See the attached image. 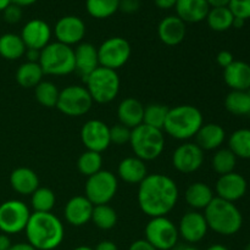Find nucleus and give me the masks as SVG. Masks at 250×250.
Returning a JSON list of instances; mask_svg holds the SVG:
<instances>
[{
	"label": "nucleus",
	"instance_id": "obj_1",
	"mask_svg": "<svg viewBox=\"0 0 250 250\" xmlns=\"http://www.w3.org/2000/svg\"><path fill=\"white\" fill-rule=\"evenodd\" d=\"M178 200V187L175 181L163 173L148 175L138 188V204L150 217L166 216Z\"/></svg>",
	"mask_w": 250,
	"mask_h": 250
},
{
	"label": "nucleus",
	"instance_id": "obj_2",
	"mask_svg": "<svg viewBox=\"0 0 250 250\" xmlns=\"http://www.w3.org/2000/svg\"><path fill=\"white\" fill-rule=\"evenodd\" d=\"M27 239L37 250H54L63 241V225L51 212H33L26 229Z\"/></svg>",
	"mask_w": 250,
	"mask_h": 250
},
{
	"label": "nucleus",
	"instance_id": "obj_3",
	"mask_svg": "<svg viewBox=\"0 0 250 250\" xmlns=\"http://www.w3.org/2000/svg\"><path fill=\"white\" fill-rule=\"evenodd\" d=\"M204 210L208 227L221 236H233L242 229L243 216L234 203L215 197Z\"/></svg>",
	"mask_w": 250,
	"mask_h": 250
},
{
	"label": "nucleus",
	"instance_id": "obj_4",
	"mask_svg": "<svg viewBox=\"0 0 250 250\" xmlns=\"http://www.w3.org/2000/svg\"><path fill=\"white\" fill-rule=\"evenodd\" d=\"M204 125L203 114L193 105H178L168 110L166 117V133L178 141H187L195 137L200 127Z\"/></svg>",
	"mask_w": 250,
	"mask_h": 250
},
{
	"label": "nucleus",
	"instance_id": "obj_5",
	"mask_svg": "<svg viewBox=\"0 0 250 250\" xmlns=\"http://www.w3.org/2000/svg\"><path fill=\"white\" fill-rule=\"evenodd\" d=\"M129 144L134 155L143 161L158 159L165 148V137L161 129L142 124L132 129Z\"/></svg>",
	"mask_w": 250,
	"mask_h": 250
},
{
	"label": "nucleus",
	"instance_id": "obj_6",
	"mask_svg": "<svg viewBox=\"0 0 250 250\" xmlns=\"http://www.w3.org/2000/svg\"><path fill=\"white\" fill-rule=\"evenodd\" d=\"M39 65L44 75H70L75 71V50L60 42L49 43L41 50Z\"/></svg>",
	"mask_w": 250,
	"mask_h": 250
},
{
	"label": "nucleus",
	"instance_id": "obj_7",
	"mask_svg": "<svg viewBox=\"0 0 250 250\" xmlns=\"http://www.w3.org/2000/svg\"><path fill=\"white\" fill-rule=\"evenodd\" d=\"M84 82L93 102L98 104H107L112 102L119 94L121 84L116 71L102 66L93 71Z\"/></svg>",
	"mask_w": 250,
	"mask_h": 250
},
{
	"label": "nucleus",
	"instance_id": "obj_8",
	"mask_svg": "<svg viewBox=\"0 0 250 250\" xmlns=\"http://www.w3.org/2000/svg\"><path fill=\"white\" fill-rule=\"evenodd\" d=\"M144 234V239L156 250H172L180 238L177 226L166 216L151 217L146 224Z\"/></svg>",
	"mask_w": 250,
	"mask_h": 250
},
{
	"label": "nucleus",
	"instance_id": "obj_9",
	"mask_svg": "<svg viewBox=\"0 0 250 250\" xmlns=\"http://www.w3.org/2000/svg\"><path fill=\"white\" fill-rule=\"evenodd\" d=\"M93 99L87 88L82 85H68L59 94L56 107L66 116H83L90 110Z\"/></svg>",
	"mask_w": 250,
	"mask_h": 250
},
{
	"label": "nucleus",
	"instance_id": "obj_10",
	"mask_svg": "<svg viewBox=\"0 0 250 250\" xmlns=\"http://www.w3.org/2000/svg\"><path fill=\"white\" fill-rule=\"evenodd\" d=\"M117 178L111 171L100 170L88 177L85 183V197L93 205L107 204L116 195Z\"/></svg>",
	"mask_w": 250,
	"mask_h": 250
},
{
	"label": "nucleus",
	"instance_id": "obj_11",
	"mask_svg": "<svg viewBox=\"0 0 250 250\" xmlns=\"http://www.w3.org/2000/svg\"><path fill=\"white\" fill-rule=\"evenodd\" d=\"M31 217L28 207L21 200H7L0 204V231L5 234H16L24 231Z\"/></svg>",
	"mask_w": 250,
	"mask_h": 250
},
{
	"label": "nucleus",
	"instance_id": "obj_12",
	"mask_svg": "<svg viewBox=\"0 0 250 250\" xmlns=\"http://www.w3.org/2000/svg\"><path fill=\"white\" fill-rule=\"evenodd\" d=\"M131 45L122 37H111L98 48V59L102 67L119 70L131 58Z\"/></svg>",
	"mask_w": 250,
	"mask_h": 250
},
{
	"label": "nucleus",
	"instance_id": "obj_13",
	"mask_svg": "<svg viewBox=\"0 0 250 250\" xmlns=\"http://www.w3.org/2000/svg\"><path fill=\"white\" fill-rule=\"evenodd\" d=\"M81 141L87 150L102 154L111 144L110 127L100 120H89L81 129Z\"/></svg>",
	"mask_w": 250,
	"mask_h": 250
},
{
	"label": "nucleus",
	"instance_id": "obj_14",
	"mask_svg": "<svg viewBox=\"0 0 250 250\" xmlns=\"http://www.w3.org/2000/svg\"><path fill=\"white\" fill-rule=\"evenodd\" d=\"M204 163V150L195 143H185L178 146L172 155V164L182 173L195 172Z\"/></svg>",
	"mask_w": 250,
	"mask_h": 250
},
{
	"label": "nucleus",
	"instance_id": "obj_15",
	"mask_svg": "<svg viewBox=\"0 0 250 250\" xmlns=\"http://www.w3.org/2000/svg\"><path fill=\"white\" fill-rule=\"evenodd\" d=\"M56 39L66 45H75L82 42L85 36V24L82 19L73 15L63 16L56 22L54 28Z\"/></svg>",
	"mask_w": 250,
	"mask_h": 250
},
{
	"label": "nucleus",
	"instance_id": "obj_16",
	"mask_svg": "<svg viewBox=\"0 0 250 250\" xmlns=\"http://www.w3.org/2000/svg\"><path fill=\"white\" fill-rule=\"evenodd\" d=\"M215 189H216L217 198L234 203L246 195L247 189H248V182L241 173L233 171L227 175L220 176L216 186H215Z\"/></svg>",
	"mask_w": 250,
	"mask_h": 250
},
{
	"label": "nucleus",
	"instance_id": "obj_17",
	"mask_svg": "<svg viewBox=\"0 0 250 250\" xmlns=\"http://www.w3.org/2000/svg\"><path fill=\"white\" fill-rule=\"evenodd\" d=\"M21 38L27 49L42 50L50 43L51 28L43 20L33 19L23 26Z\"/></svg>",
	"mask_w": 250,
	"mask_h": 250
},
{
	"label": "nucleus",
	"instance_id": "obj_18",
	"mask_svg": "<svg viewBox=\"0 0 250 250\" xmlns=\"http://www.w3.org/2000/svg\"><path fill=\"white\" fill-rule=\"evenodd\" d=\"M177 229L180 237H182L188 243L193 244L200 242L207 236L209 227L204 214L198 211H188L182 216Z\"/></svg>",
	"mask_w": 250,
	"mask_h": 250
},
{
	"label": "nucleus",
	"instance_id": "obj_19",
	"mask_svg": "<svg viewBox=\"0 0 250 250\" xmlns=\"http://www.w3.org/2000/svg\"><path fill=\"white\" fill-rule=\"evenodd\" d=\"M94 205L88 200L85 195H77L71 198L65 207V219L71 226L80 227L88 224L92 220Z\"/></svg>",
	"mask_w": 250,
	"mask_h": 250
},
{
	"label": "nucleus",
	"instance_id": "obj_20",
	"mask_svg": "<svg viewBox=\"0 0 250 250\" xmlns=\"http://www.w3.org/2000/svg\"><path fill=\"white\" fill-rule=\"evenodd\" d=\"M73 50H75V71H77L84 82L88 76L100 66L98 59V48H95L92 43H81Z\"/></svg>",
	"mask_w": 250,
	"mask_h": 250
},
{
	"label": "nucleus",
	"instance_id": "obj_21",
	"mask_svg": "<svg viewBox=\"0 0 250 250\" xmlns=\"http://www.w3.org/2000/svg\"><path fill=\"white\" fill-rule=\"evenodd\" d=\"M158 34L160 41L166 45H178L186 37V23L180 17L167 16L159 23Z\"/></svg>",
	"mask_w": 250,
	"mask_h": 250
},
{
	"label": "nucleus",
	"instance_id": "obj_22",
	"mask_svg": "<svg viewBox=\"0 0 250 250\" xmlns=\"http://www.w3.org/2000/svg\"><path fill=\"white\" fill-rule=\"evenodd\" d=\"M175 9L185 23H198L207 19L210 6L207 0H177Z\"/></svg>",
	"mask_w": 250,
	"mask_h": 250
},
{
	"label": "nucleus",
	"instance_id": "obj_23",
	"mask_svg": "<svg viewBox=\"0 0 250 250\" xmlns=\"http://www.w3.org/2000/svg\"><path fill=\"white\" fill-rule=\"evenodd\" d=\"M224 80L232 90H250V65L234 60L224 68Z\"/></svg>",
	"mask_w": 250,
	"mask_h": 250
},
{
	"label": "nucleus",
	"instance_id": "obj_24",
	"mask_svg": "<svg viewBox=\"0 0 250 250\" xmlns=\"http://www.w3.org/2000/svg\"><path fill=\"white\" fill-rule=\"evenodd\" d=\"M117 116L120 124L133 129L143 124L144 106L139 100L134 98H126L120 103L117 107Z\"/></svg>",
	"mask_w": 250,
	"mask_h": 250
},
{
	"label": "nucleus",
	"instance_id": "obj_25",
	"mask_svg": "<svg viewBox=\"0 0 250 250\" xmlns=\"http://www.w3.org/2000/svg\"><path fill=\"white\" fill-rule=\"evenodd\" d=\"M120 178L129 185H139L148 176L146 161L141 160L137 156L125 158L117 167Z\"/></svg>",
	"mask_w": 250,
	"mask_h": 250
},
{
	"label": "nucleus",
	"instance_id": "obj_26",
	"mask_svg": "<svg viewBox=\"0 0 250 250\" xmlns=\"http://www.w3.org/2000/svg\"><path fill=\"white\" fill-rule=\"evenodd\" d=\"M197 146L203 150H215L222 146L226 139V132L217 124L203 125L195 134Z\"/></svg>",
	"mask_w": 250,
	"mask_h": 250
},
{
	"label": "nucleus",
	"instance_id": "obj_27",
	"mask_svg": "<svg viewBox=\"0 0 250 250\" xmlns=\"http://www.w3.org/2000/svg\"><path fill=\"white\" fill-rule=\"evenodd\" d=\"M10 185L19 194L32 195L39 188V178L32 168L17 167L10 175Z\"/></svg>",
	"mask_w": 250,
	"mask_h": 250
},
{
	"label": "nucleus",
	"instance_id": "obj_28",
	"mask_svg": "<svg viewBox=\"0 0 250 250\" xmlns=\"http://www.w3.org/2000/svg\"><path fill=\"white\" fill-rule=\"evenodd\" d=\"M186 202L193 209H205L208 205L210 204L212 199H214V193L212 189L203 182H195L192 183L189 187L186 189Z\"/></svg>",
	"mask_w": 250,
	"mask_h": 250
},
{
	"label": "nucleus",
	"instance_id": "obj_29",
	"mask_svg": "<svg viewBox=\"0 0 250 250\" xmlns=\"http://www.w3.org/2000/svg\"><path fill=\"white\" fill-rule=\"evenodd\" d=\"M26 45L21 36L5 33L0 36V56L6 60H17L26 54Z\"/></svg>",
	"mask_w": 250,
	"mask_h": 250
},
{
	"label": "nucleus",
	"instance_id": "obj_30",
	"mask_svg": "<svg viewBox=\"0 0 250 250\" xmlns=\"http://www.w3.org/2000/svg\"><path fill=\"white\" fill-rule=\"evenodd\" d=\"M44 72L39 62L22 63L16 71V81L22 88H36L43 80Z\"/></svg>",
	"mask_w": 250,
	"mask_h": 250
},
{
	"label": "nucleus",
	"instance_id": "obj_31",
	"mask_svg": "<svg viewBox=\"0 0 250 250\" xmlns=\"http://www.w3.org/2000/svg\"><path fill=\"white\" fill-rule=\"evenodd\" d=\"M208 26L215 32H225L229 29L233 24L234 16L229 6L210 7L207 16Z\"/></svg>",
	"mask_w": 250,
	"mask_h": 250
},
{
	"label": "nucleus",
	"instance_id": "obj_32",
	"mask_svg": "<svg viewBox=\"0 0 250 250\" xmlns=\"http://www.w3.org/2000/svg\"><path fill=\"white\" fill-rule=\"evenodd\" d=\"M227 111L236 116L250 115V94L249 90H232L225 99Z\"/></svg>",
	"mask_w": 250,
	"mask_h": 250
},
{
	"label": "nucleus",
	"instance_id": "obj_33",
	"mask_svg": "<svg viewBox=\"0 0 250 250\" xmlns=\"http://www.w3.org/2000/svg\"><path fill=\"white\" fill-rule=\"evenodd\" d=\"M229 149L241 159H250V129L239 128L229 136Z\"/></svg>",
	"mask_w": 250,
	"mask_h": 250
},
{
	"label": "nucleus",
	"instance_id": "obj_34",
	"mask_svg": "<svg viewBox=\"0 0 250 250\" xmlns=\"http://www.w3.org/2000/svg\"><path fill=\"white\" fill-rule=\"evenodd\" d=\"M120 0H85L88 14L98 20L107 19L119 11Z\"/></svg>",
	"mask_w": 250,
	"mask_h": 250
},
{
	"label": "nucleus",
	"instance_id": "obj_35",
	"mask_svg": "<svg viewBox=\"0 0 250 250\" xmlns=\"http://www.w3.org/2000/svg\"><path fill=\"white\" fill-rule=\"evenodd\" d=\"M168 107L166 105L158 104H149L148 106L144 107V116H143V124L146 126H150L153 128L161 129L163 131L164 126H165L166 117L168 114Z\"/></svg>",
	"mask_w": 250,
	"mask_h": 250
},
{
	"label": "nucleus",
	"instance_id": "obj_36",
	"mask_svg": "<svg viewBox=\"0 0 250 250\" xmlns=\"http://www.w3.org/2000/svg\"><path fill=\"white\" fill-rule=\"evenodd\" d=\"M211 165L215 172L219 173L220 176L227 175L234 171L237 165V156L229 148L219 149L212 156Z\"/></svg>",
	"mask_w": 250,
	"mask_h": 250
},
{
	"label": "nucleus",
	"instance_id": "obj_37",
	"mask_svg": "<svg viewBox=\"0 0 250 250\" xmlns=\"http://www.w3.org/2000/svg\"><path fill=\"white\" fill-rule=\"evenodd\" d=\"M55 200V194L50 188L39 187L32 193L31 204L34 212H51Z\"/></svg>",
	"mask_w": 250,
	"mask_h": 250
},
{
	"label": "nucleus",
	"instance_id": "obj_38",
	"mask_svg": "<svg viewBox=\"0 0 250 250\" xmlns=\"http://www.w3.org/2000/svg\"><path fill=\"white\" fill-rule=\"evenodd\" d=\"M92 221L100 229H111L117 222V214L110 205H94Z\"/></svg>",
	"mask_w": 250,
	"mask_h": 250
},
{
	"label": "nucleus",
	"instance_id": "obj_39",
	"mask_svg": "<svg viewBox=\"0 0 250 250\" xmlns=\"http://www.w3.org/2000/svg\"><path fill=\"white\" fill-rule=\"evenodd\" d=\"M102 154L92 150L84 151V153L78 158L77 161L78 171H80L83 176H85V177H90V176L99 172V171L102 170Z\"/></svg>",
	"mask_w": 250,
	"mask_h": 250
},
{
	"label": "nucleus",
	"instance_id": "obj_40",
	"mask_svg": "<svg viewBox=\"0 0 250 250\" xmlns=\"http://www.w3.org/2000/svg\"><path fill=\"white\" fill-rule=\"evenodd\" d=\"M37 102L45 107H54L56 106L59 100V92L58 87L50 81H42L34 90Z\"/></svg>",
	"mask_w": 250,
	"mask_h": 250
},
{
	"label": "nucleus",
	"instance_id": "obj_41",
	"mask_svg": "<svg viewBox=\"0 0 250 250\" xmlns=\"http://www.w3.org/2000/svg\"><path fill=\"white\" fill-rule=\"evenodd\" d=\"M131 132L132 129L124 126V125H115L114 127L110 128V141H111V143L116 144V146H124V144L129 143Z\"/></svg>",
	"mask_w": 250,
	"mask_h": 250
},
{
	"label": "nucleus",
	"instance_id": "obj_42",
	"mask_svg": "<svg viewBox=\"0 0 250 250\" xmlns=\"http://www.w3.org/2000/svg\"><path fill=\"white\" fill-rule=\"evenodd\" d=\"M229 9L234 17L243 20L250 19V0H229Z\"/></svg>",
	"mask_w": 250,
	"mask_h": 250
},
{
	"label": "nucleus",
	"instance_id": "obj_43",
	"mask_svg": "<svg viewBox=\"0 0 250 250\" xmlns=\"http://www.w3.org/2000/svg\"><path fill=\"white\" fill-rule=\"evenodd\" d=\"M4 15V20L7 23H17V22L21 21L22 19V7L17 6L15 4H10L6 9L2 11Z\"/></svg>",
	"mask_w": 250,
	"mask_h": 250
},
{
	"label": "nucleus",
	"instance_id": "obj_44",
	"mask_svg": "<svg viewBox=\"0 0 250 250\" xmlns=\"http://www.w3.org/2000/svg\"><path fill=\"white\" fill-rule=\"evenodd\" d=\"M141 7L139 0H120L119 10H121L125 14H134Z\"/></svg>",
	"mask_w": 250,
	"mask_h": 250
},
{
	"label": "nucleus",
	"instance_id": "obj_45",
	"mask_svg": "<svg viewBox=\"0 0 250 250\" xmlns=\"http://www.w3.org/2000/svg\"><path fill=\"white\" fill-rule=\"evenodd\" d=\"M216 61L222 68H226L227 66H229L234 61L233 54L229 50H221L219 54H217Z\"/></svg>",
	"mask_w": 250,
	"mask_h": 250
},
{
	"label": "nucleus",
	"instance_id": "obj_46",
	"mask_svg": "<svg viewBox=\"0 0 250 250\" xmlns=\"http://www.w3.org/2000/svg\"><path fill=\"white\" fill-rule=\"evenodd\" d=\"M128 250H156V249L154 248L148 241H146V239H138V241L133 242V243L129 246Z\"/></svg>",
	"mask_w": 250,
	"mask_h": 250
},
{
	"label": "nucleus",
	"instance_id": "obj_47",
	"mask_svg": "<svg viewBox=\"0 0 250 250\" xmlns=\"http://www.w3.org/2000/svg\"><path fill=\"white\" fill-rule=\"evenodd\" d=\"M154 2H155V5L159 7V9L168 10L176 6L177 0H154Z\"/></svg>",
	"mask_w": 250,
	"mask_h": 250
},
{
	"label": "nucleus",
	"instance_id": "obj_48",
	"mask_svg": "<svg viewBox=\"0 0 250 250\" xmlns=\"http://www.w3.org/2000/svg\"><path fill=\"white\" fill-rule=\"evenodd\" d=\"M29 62H39V58H41V50H36V49H27L26 54Z\"/></svg>",
	"mask_w": 250,
	"mask_h": 250
},
{
	"label": "nucleus",
	"instance_id": "obj_49",
	"mask_svg": "<svg viewBox=\"0 0 250 250\" xmlns=\"http://www.w3.org/2000/svg\"><path fill=\"white\" fill-rule=\"evenodd\" d=\"M94 250H119L116 244L111 241H102L100 243H98V246L95 247Z\"/></svg>",
	"mask_w": 250,
	"mask_h": 250
},
{
	"label": "nucleus",
	"instance_id": "obj_50",
	"mask_svg": "<svg viewBox=\"0 0 250 250\" xmlns=\"http://www.w3.org/2000/svg\"><path fill=\"white\" fill-rule=\"evenodd\" d=\"M11 239L7 234L0 233V250H9L11 248Z\"/></svg>",
	"mask_w": 250,
	"mask_h": 250
},
{
	"label": "nucleus",
	"instance_id": "obj_51",
	"mask_svg": "<svg viewBox=\"0 0 250 250\" xmlns=\"http://www.w3.org/2000/svg\"><path fill=\"white\" fill-rule=\"evenodd\" d=\"M9 250H37L33 246H31L29 243H16L12 244L11 248Z\"/></svg>",
	"mask_w": 250,
	"mask_h": 250
},
{
	"label": "nucleus",
	"instance_id": "obj_52",
	"mask_svg": "<svg viewBox=\"0 0 250 250\" xmlns=\"http://www.w3.org/2000/svg\"><path fill=\"white\" fill-rule=\"evenodd\" d=\"M210 7H221V6H229V0H207Z\"/></svg>",
	"mask_w": 250,
	"mask_h": 250
},
{
	"label": "nucleus",
	"instance_id": "obj_53",
	"mask_svg": "<svg viewBox=\"0 0 250 250\" xmlns=\"http://www.w3.org/2000/svg\"><path fill=\"white\" fill-rule=\"evenodd\" d=\"M38 0H11V4L17 5L20 7L23 6H29V5H33L34 2H37Z\"/></svg>",
	"mask_w": 250,
	"mask_h": 250
},
{
	"label": "nucleus",
	"instance_id": "obj_54",
	"mask_svg": "<svg viewBox=\"0 0 250 250\" xmlns=\"http://www.w3.org/2000/svg\"><path fill=\"white\" fill-rule=\"evenodd\" d=\"M244 23H246V20L239 19V17H234L233 24H232V27H234V28L239 29V28H242V27L244 26Z\"/></svg>",
	"mask_w": 250,
	"mask_h": 250
},
{
	"label": "nucleus",
	"instance_id": "obj_55",
	"mask_svg": "<svg viewBox=\"0 0 250 250\" xmlns=\"http://www.w3.org/2000/svg\"><path fill=\"white\" fill-rule=\"evenodd\" d=\"M172 250H199L198 248H195L194 246H190V244H185V246H176Z\"/></svg>",
	"mask_w": 250,
	"mask_h": 250
},
{
	"label": "nucleus",
	"instance_id": "obj_56",
	"mask_svg": "<svg viewBox=\"0 0 250 250\" xmlns=\"http://www.w3.org/2000/svg\"><path fill=\"white\" fill-rule=\"evenodd\" d=\"M207 250H229V249L227 248V247L222 246V244H212V246H210Z\"/></svg>",
	"mask_w": 250,
	"mask_h": 250
},
{
	"label": "nucleus",
	"instance_id": "obj_57",
	"mask_svg": "<svg viewBox=\"0 0 250 250\" xmlns=\"http://www.w3.org/2000/svg\"><path fill=\"white\" fill-rule=\"evenodd\" d=\"M10 4H11V0H0V11H4Z\"/></svg>",
	"mask_w": 250,
	"mask_h": 250
},
{
	"label": "nucleus",
	"instance_id": "obj_58",
	"mask_svg": "<svg viewBox=\"0 0 250 250\" xmlns=\"http://www.w3.org/2000/svg\"><path fill=\"white\" fill-rule=\"evenodd\" d=\"M73 250H94V249L87 246H81V247H77V248H75Z\"/></svg>",
	"mask_w": 250,
	"mask_h": 250
},
{
	"label": "nucleus",
	"instance_id": "obj_59",
	"mask_svg": "<svg viewBox=\"0 0 250 250\" xmlns=\"http://www.w3.org/2000/svg\"><path fill=\"white\" fill-rule=\"evenodd\" d=\"M244 250H250V242H249L248 244H247V247H246V248H244Z\"/></svg>",
	"mask_w": 250,
	"mask_h": 250
},
{
	"label": "nucleus",
	"instance_id": "obj_60",
	"mask_svg": "<svg viewBox=\"0 0 250 250\" xmlns=\"http://www.w3.org/2000/svg\"><path fill=\"white\" fill-rule=\"evenodd\" d=\"M249 94H250V90H249Z\"/></svg>",
	"mask_w": 250,
	"mask_h": 250
}]
</instances>
